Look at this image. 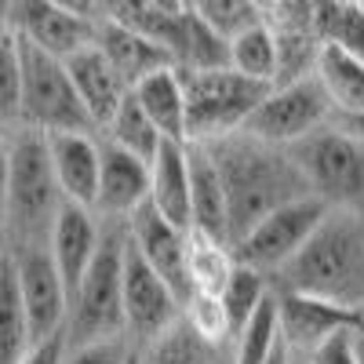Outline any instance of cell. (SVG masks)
Returning a JSON list of instances; mask_svg holds the SVG:
<instances>
[{"instance_id":"45","label":"cell","mask_w":364,"mask_h":364,"mask_svg":"<svg viewBox=\"0 0 364 364\" xmlns=\"http://www.w3.org/2000/svg\"><path fill=\"white\" fill-rule=\"evenodd\" d=\"M215 364H230V350H226V353H223V357H219Z\"/></svg>"},{"instance_id":"17","label":"cell","mask_w":364,"mask_h":364,"mask_svg":"<svg viewBox=\"0 0 364 364\" xmlns=\"http://www.w3.org/2000/svg\"><path fill=\"white\" fill-rule=\"evenodd\" d=\"M48 157H51L58 190H63V200L95 211L102 139L99 135H48Z\"/></svg>"},{"instance_id":"25","label":"cell","mask_w":364,"mask_h":364,"mask_svg":"<svg viewBox=\"0 0 364 364\" xmlns=\"http://www.w3.org/2000/svg\"><path fill=\"white\" fill-rule=\"evenodd\" d=\"M29 350H33V336H29L26 306L18 295V277L11 259L4 255L0 259V364H18Z\"/></svg>"},{"instance_id":"42","label":"cell","mask_w":364,"mask_h":364,"mask_svg":"<svg viewBox=\"0 0 364 364\" xmlns=\"http://www.w3.org/2000/svg\"><path fill=\"white\" fill-rule=\"evenodd\" d=\"M353 310H357V336L364 339V299L357 302V306H353Z\"/></svg>"},{"instance_id":"43","label":"cell","mask_w":364,"mask_h":364,"mask_svg":"<svg viewBox=\"0 0 364 364\" xmlns=\"http://www.w3.org/2000/svg\"><path fill=\"white\" fill-rule=\"evenodd\" d=\"M353 343H357V360L364 364V339H360V336H353Z\"/></svg>"},{"instance_id":"12","label":"cell","mask_w":364,"mask_h":364,"mask_svg":"<svg viewBox=\"0 0 364 364\" xmlns=\"http://www.w3.org/2000/svg\"><path fill=\"white\" fill-rule=\"evenodd\" d=\"M15 266L18 277V295L26 306L29 321V336L33 346L55 336H66V321H70V291L58 277V269L51 262L48 248H22V252H4Z\"/></svg>"},{"instance_id":"8","label":"cell","mask_w":364,"mask_h":364,"mask_svg":"<svg viewBox=\"0 0 364 364\" xmlns=\"http://www.w3.org/2000/svg\"><path fill=\"white\" fill-rule=\"evenodd\" d=\"M331 117H336V109H331L321 80L306 77V80L269 87V95L248 117V124H245L240 135H248L255 142H266V146L291 149L299 142H306L310 135H317L321 128H328Z\"/></svg>"},{"instance_id":"1","label":"cell","mask_w":364,"mask_h":364,"mask_svg":"<svg viewBox=\"0 0 364 364\" xmlns=\"http://www.w3.org/2000/svg\"><path fill=\"white\" fill-rule=\"evenodd\" d=\"M211 157L219 164L226 211H230V248H237L266 215L277 208L310 197L291 149L266 146L248 135H230L211 142Z\"/></svg>"},{"instance_id":"41","label":"cell","mask_w":364,"mask_h":364,"mask_svg":"<svg viewBox=\"0 0 364 364\" xmlns=\"http://www.w3.org/2000/svg\"><path fill=\"white\" fill-rule=\"evenodd\" d=\"M269 364H291V350H288V346L281 343V346H277V353L269 357Z\"/></svg>"},{"instance_id":"32","label":"cell","mask_w":364,"mask_h":364,"mask_svg":"<svg viewBox=\"0 0 364 364\" xmlns=\"http://www.w3.org/2000/svg\"><path fill=\"white\" fill-rule=\"evenodd\" d=\"M26 132L22 124V51L18 37L0 44V135L15 139Z\"/></svg>"},{"instance_id":"5","label":"cell","mask_w":364,"mask_h":364,"mask_svg":"<svg viewBox=\"0 0 364 364\" xmlns=\"http://www.w3.org/2000/svg\"><path fill=\"white\" fill-rule=\"evenodd\" d=\"M186 87V142L211 146L219 139L240 135L248 117L269 95L266 84L226 70H204V73H182Z\"/></svg>"},{"instance_id":"4","label":"cell","mask_w":364,"mask_h":364,"mask_svg":"<svg viewBox=\"0 0 364 364\" xmlns=\"http://www.w3.org/2000/svg\"><path fill=\"white\" fill-rule=\"evenodd\" d=\"M124 255L128 223H102V245L70 299L66 346L124 339Z\"/></svg>"},{"instance_id":"47","label":"cell","mask_w":364,"mask_h":364,"mask_svg":"<svg viewBox=\"0 0 364 364\" xmlns=\"http://www.w3.org/2000/svg\"><path fill=\"white\" fill-rule=\"evenodd\" d=\"M0 259H4V248H0Z\"/></svg>"},{"instance_id":"3","label":"cell","mask_w":364,"mask_h":364,"mask_svg":"<svg viewBox=\"0 0 364 364\" xmlns=\"http://www.w3.org/2000/svg\"><path fill=\"white\" fill-rule=\"evenodd\" d=\"M63 190L55 182L48 139L37 132H18L11 139V186H8V226L4 252L48 248L51 226L63 211Z\"/></svg>"},{"instance_id":"18","label":"cell","mask_w":364,"mask_h":364,"mask_svg":"<svg viewBox=\"0 0 364 364\" xmlns=\"http://www.w3.org/2000/svg\"><path fill=\"white\" fill-rule=\"evenodd\" d=\"M95 48L106 55V63L117 70V77L128 84V91L161 70H175L171 55L164 48H157L154 41L128 29L124 22L109 18V8H106V18L95 26Z\"/></svg>"},{"instance_id":"24","label":"cell","mask_w":364,"mask_h":364,"mask_svg":"<svg viewBox=\"0 0 364 364\" xmlns=\"http://www.w3.org/2000/svg\"><path fill=\"white\" fill-rule=\"evenodd\" d=\"M237 273V255L230 245L215 237H204L190 230L186 237V281L190 291H208V295H223L230 277Z\"/></svg>"},{"instance_id":"31","label":"cell","mask_w":364,"mask_h":364,"mask_svg":"<svg viewBox=\"0 0 364 364\" xmlns=\"http://www.w3.org/2000/svg\"><path fill=\"white\" fill-rule=\"evenodd\" d=\"M273 295V284L269 277H262V273L248 269V266H237V273L230 277V284L223 288V306H226V317H230V331L233 339L245 331V324L259 314V306Z\"/></svg>"},{"instance_id":"7","label":"cell","mask_w":364,"mask_h":364,"mask_svg":"<svg viewBox=\"0 0 364 364\" xmlns=\"http://www.w3.org/2000/svg\"><path fill=\"white\" fill-rule=\"evenodd\" d=\"M291 157L310 186V197L331 211L364 215V149L336 128H321L306 142L291 146Z\"/></svg>"},{"instance_id":"6","label":"cell","mask_w":364,"mask_h":364,"mask_svg":"<svg viewBox=\"0 0 364 364\" xmlns=\"http://www.w3.org/2000/svg\"><path fill=\"white\" fill-rule=\"evenodd\" d=\"M22 51V124L37 135H99L77 87L70 80L66 63L18 41Z\"/></svg>"},{"instance_id":"2","label":"cell","mask_w":364,"mask_h":364,"mask_svg":"<svg viewBox=\"0 0 364 364\" xmlns=\"http://www.w3.org/2000/svg\"><path fill=\"white\" fill-rule=\"evenodd\" d=\"M269 284L273 291L317 295L353 310L364 299V215L328 208L317 233Z\"/></svg>"},{"instance_id":"15","label":"cell","mask_w":364,"mask_h":364,"mask_svg":"<svg viewBox=\"0 0 364 364\" xmlns=\"http://www.w3.org/2000/svg\"><path fill=\"white\" fill-rule=\"evenodd\" d=\"M146 204H149V164L102 139V171H99L95 215L102 223H132V215Z\"/></svg>"},{"instance_id":"35","label":"cell","mask_w":364,"mask_h":364,"mask_svg":"<svg viewBox=\"0 0 364 364\" xmlns=\"http://www.w3.org/2000/svg\"><path fill=\"white\" fill-rule=\"evenodd\" d=\"M128 339H106V343H87V346H66L63 364H132Z\"/></svg>"},{"instance_id":"10","label":"cell","mask_w":364,"mask_h":364,"mask_svg":"<svg viewBox=\"0 0 364 364\" xmlns=\"http://www.w3.org/2000/svg\"><path fill=\"white\" fill-rule=\"evenodd\" d=\"M324 215H328V204H321L317 197H302V200L277 208L233 248L237 266H248L273 281L302 252V245L317 233Z\"/></svg>"},{"instance_id":"36","label":"cell","mask_w":364,"mask_h":364,"mask_svg":"<svg viewBox=\"0 0 364 364\" xmlns=\"http://www.w3.org/2000/svg\"><path fill=\"white\" fill-rule=\"evenodd\" d=\"M357 331H346V336H336V339H328L314 357L310 364H360L357 360V343H353Z\"/></svg>"},{"instance_id":"39","label":"cell","mask_w":364,"mask_h":364,"mask_svg":"<svg viewBox=\"0 0 364 364\" xmlns=\"http://www.w3.org/2000/svg\"><path fill=\"white\" fill-rule=\"evenodd\" d=\"M331 128L343 132L346 139H353L364 149V113H336L331 117Z\"/></svg>"},{"instance_id":"14","label":"cell","mask_w":364,"mask_h":364,"mask_svg":"<svg viewBox=\"0 0 364 364\" xmlns=\"http://www.w3.org/2000/svg\"><path fill=\"white\" fill-rule=\"evenodd\" d=\"M186 230L171 226L161 219L154 208H139L128 223V245L139 252V259L157 273V277L186 302L190 299V281H186Z\"/></svg>"},{"instance_id":"44","label":"cell","mask_w":364,"mask_h":364,"mask_svg":"<svg viewBox=\"0 0 364 364\" xmlns=\"http://www.w3.org/2000/svg\"><path fill=\"white\" fill-rule=\"evenodd\" d=\"M291 364H310V357H295V353H291Z\"/></svg>"},{"instance_id":"9","label":"cell","mask_w":364,"mask_h":364,"mask_svg":"<svg viewBox=\"0 0 364 364\" xmlns=\"http://www.w3.org/2000/svg\"><path fill=\"white\" fill-rule=\"evenodd\" d=\"M109 4H66V0H15L11 29L29 48H37L58 63L95 44V26L106 18Z\"/></svg>"},{"instance_id":"30","label":"cell","mask_w":364,"mask_h":364,"mask_svg":"<svg viewBox=\"0 0 364 364\" xmlns=\"http://www.w3.org/2000/svg\"><path fill=\"white\" fill-rule=\"evenodd\" d=\"M281 346V328H277V299H266L259 314L245 324V331L230 346V364H269V357Z\"/></svg>"},{"instance_id":"19","label":"cell","mask_w":364,"mask_h":364,"mask_svg":"<svg viewBox=\"0 0 364 364\" xmlns=\"http://www.w3.org/2000/svg\"><path fill=\"white\" fill-rule=\"evenodd\" d=\"M66 70H70V80L77 87V99L84 102L91 124L102 135L106 124L113 120V113L120 109V102L128 99V84L117 77V70L106 63V55L95 44L77 51L73 58H66Z\"/></svg>"},{"instance_id":"20","label":"cell","mask_w":364,"mask_h":364,"mask_svg":"<svg viewBox=\"0 0 364 364\" xmlns=\"http://www.w3.org/2000/svg\"><path fill=\"white\" fill-rule=\"evenodd\" d=\"M186 161H190V215L193 230L204 237H215L230 245V211H226V190L219 164L208 146L186 142Z\"/></svg>"},{"instance_id":"28","label":"cell","mask_w":364,"mask_h":364,"mask_svg":"<svg viewBox=\"0 0 364 364\" xmlns=\"http://www.w3.org/2000/svg\"><path fill=\"white\" fill-rule=\"evenodd\" d=\"M317 41L364 63V4H314Z\"/></svg>"},{"instance_id":"13","label":"cell","mask_w":364,"mask_h":364,"mask_svg":"<svg viewBox=\"0 0 364 364\" xmlns=\"http://www.w3.org/2000/svg\"><path fill=\"white\" fill-rule=\"evenodd\" d=\"M273 299H277L281 343L295 357H314L328 339L357 331V310L339 306V302L299 295V291H273Z\"/></svg>"},{"instance_id":"38","label":"cell","mask_w":364,"mask_h":364,"mask_svg":"<svg viewBox=\"0 0 364 364\" xmlns=\"http://www.w3.org/2000/svg\"><path fill=\"white\" fill-rule=\"evenodd\" d=\"M63 360H66V336H55V339L37 343L18 364H63Z\"/></svg>"},{"instance_id":"27","label":"cell","mask_w":364,"mask_h":364,"mask_svg":"<svg viewBox=\"0 0 364 364\" xmlns=\"http://www.w3.org/2000/svg\"><path fill=\"white\" fill-rule=\"evenodd\" d=\"M102 139L113 142V146H120V149H128L132 157H139V161H146V164H154L157 149H161V142H164V135L154 128V120L142 113V106L135 102L132 91H128V99L120 102V109L113 113V120L106 124Z\"/></svg>"},{"instance_id":"16","label":"cell","mask_w":364,"mask_h":364,"mask_svg":"<svg viewBox=\"0 0 364 364\" xmlns=\"http://www.w3.org/2000/svg\"><path fill=\"white\" fill-rule=\"evenodd\" d=\"M99 245H102V219L91 208L63 204V211H58V219L51 226V237H48V252H51V262L58 269V277H63L70 299L80 288L87 266L95 262Z\"/></svg>"},{"instance_id":"23","label":"cell","mask_w":364,"mask_h":364,"mask_svg":"<svg viewBox=\"0 0 364 364\" xmlns=\"http://www.w3.org/2000/svg\"><path fill=\"white\" fill-rule=\"evenodd\" d=\"M336 113H364V63L331 44H321L317 73Z\"/></svg>"},{"instance_id":"22","label":"cell","mask_w":364,"mask_h":364,"mask_svg":"<svg viewBox=\"0 0 364 364\" xmlns=\"http://www.w3.org/2000/svg\"><path fill=\"white\" fill-rule=\"evenodd\" d=\"M132 95L168 142H186V87H182L178 70H161L146 77L132 87Z\"/></svg>"},{"instance_id":"21","label":"cell","mask_w":364,"mask_h":364,"mask_svg":"<svg viewBox=\"0 0 364 364\" xmlns=\"http://www.w3.org/2000/svg\"><path fill=\"white\" fill-rule=\"evenodd\" d=\"M149 208L178 230H193L190 215V161L186 142H161L154 164H149Z\"/></svg>"},{"instance_id":"37","label":"cell","mask_w":364,"mask_h":364,"mask_svg":"<svg viewBox=\"0 0 364 364\" xmlns=\"http://www.w3.org/2000/svg\"><path fill=\"white\" fill-rule=\"evenodd\" d=\"M8 186H11V139L0 135V248H4V226H8Z\"/></svg>"},{"instance_id":"40","label":"cell","mask_w":364,"mask_h":364,"mask_svg":"<svg viewBox=\"0 0 364 364\" xmlns=\"http://www.w3.org/2000/svg\"><path fill=\"white\" fill-rule=\"evenodd\" d=\"M8 37H15V29H11V4H8V0H0V44H4Z\"/></svg>"},{"instance_id":"33","label":"cell","mask_w":364,"mask_h":364,"mask_svg":"<svg viewBox=\"0 0 364 364\" xmlns=\"http://www.w3.org/2000/svg\"><path fill=\"white\" fill-rule=\"evenodd\" d=\"M182 324H186L197 339H204L215 350H230L233 346V331H230V317L219 295L208 291H190V299L182 302Z\"/></svg>"},{"instance_id":"29","label":"cell","mask_w":364,"mask_h":364,"mask_svg":"<svg viewBox=\"0 0 364 364\" xmlns=\"http://www.w3.org/2000/svg\"><path fill=\"white\" fill-rule=\"evenodd\" d=\"M226 350L208 346L204 339H197L186 324H175L171 331H164L161 339H154L149 346L135 350L139 364H215Z\"/></svg>"},{"instance_id":"11","label":"cell","mask_w":364,"mask_h":364,"mask_svg":"<svg viewBox=\"0 0 364 364\" xmlns=\"http://www.w3.org/2000/svg\"><path fill=\"white\" fill-rule=\"evenodd\" d=\"M182 321V299L128 245L124 255V339L142 350Z\"/></svg>"},{"instance_id":"46","label":"cell","mask_w":364,"mask_h":364,"mask_svg":"<svg viewBox=\"0 0 364 364\" xmlns=\"http://www.w3.org/2000/svg\"><path fill=\"white\" fill-rule=\"evenodd\" d=\"M132 364H139V357H135V353H132Z\"/></svg>"},{"instance_id":"34","label":"cell","mask_w":364,"mask_h":364,"mask_svg":"<svg viewBox=\"0 0 364 364\" xmlns=\"http://www.w3.org/2000/svg\"><path fill=\"white\" fill-rule=\"evenodd\" d=\"M193 8L226 44L266 18L262 4H255V0H193Z\"/></svg>"},{"instance_id":"26","label":"cell","mask_w":364,"mask_h":364,"mask_svg":"<svg viewBox=\"0 0 364 364\" xmlns=\"http://www.w3.org/2000/svg\"><path fill=\"white\" fill-rule=\"evenodd\" d=\"M230 70L248 77L255 84L273 87L281 73V58H277V37L266 26V18L259 26H252L248 33H240L230 41Z\"/></svg>"}]
</instances>
